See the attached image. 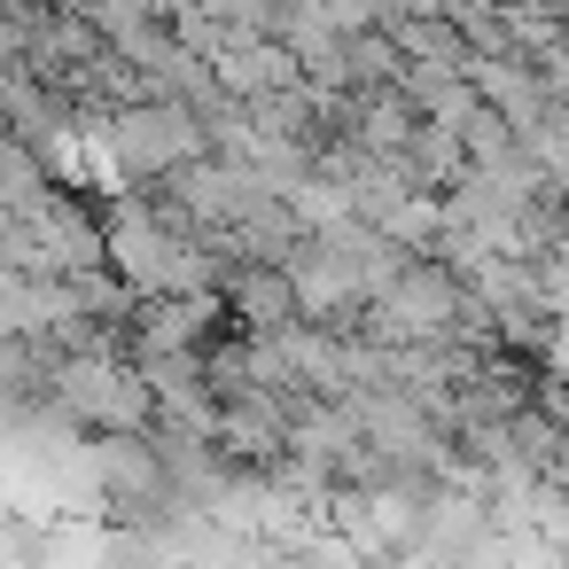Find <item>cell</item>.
Masks as SVG:
<instances>
[{"label":"cell","mask_w":569,"mask_h":569,"mask_svg":"<svg viewBox=\"0 0 569 569\" xmlns=\"http://www.w3.org/2000/svg\"><path fill=\"white\" fill-rule=\"evenodd\" d=\"M219 312H227L250 343L305 328V289H297V266H281V258H234V266L219 273Z\"/></svg>","instance_id":"1"},{"label":"cell","mask_w":569,"mask_h":569,"mask_svg":"<svg viewBox=\"0 0 569 569\" xmlns=\"http://www.w3.org/2000/svg\"><path fill=\"white\" fill-rule=\"evenodd\" d=\"M452 305H460V297H452V273H445V266H429V258H406V266L375 289V305H367V312H375V328H382V336L429 343V336L452 320Z\"/></svg>","instance_id":"2"},{"label":"cell","mask_w":569,"mask_h":569,"mask_svg":"<svg viewBox=\"0 0 569 569\" xmlns=\"http://www.w3.org/2000/svg\"><path fill=\"white\" fill-rule=\"evenodd\" d=\"M102 569H157V530H110Z\"/></svg>","instance_id":"3"}]
</instances>
